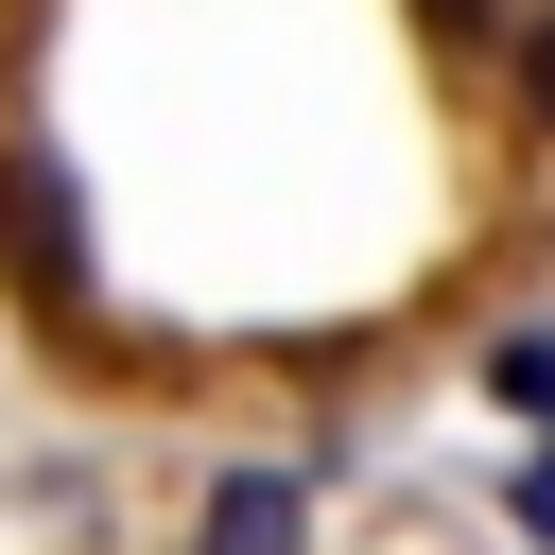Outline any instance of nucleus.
I'll use <instances>...</instances> for the list:
<instances>
[{
	"label": "nucleus",
	"mask_w": 555,
	"mask_h": 555,
	"mask_svg": "<svg viewBox=\"0 0 555 555\" xmlns=\"http://www.w3.org/2000/svg\"><path fill=\"white\" fill-rule=\"evenodd\" d=\"M0 278H17V312L87 330V208H69V156L35 121H0Z\"/></svg>",
	"instance_id": "f257e3e1"
},
{
	"label": "nucleus",
	"mask_w": 555,
	"mask_h": 555,
	"mask_svg": "<svg viewBox=\"0 0 555 555\" xmlns=\"http://www.w3.org/2000/svg\"><path fill=\"white\" fill-rule=\"evenodd\" d=\"M191 555H312V486L243 451V468L208 486V520H191Z\"/></svg>",
	"instance_id": "f03ea898"
},
{
	"label": "nucleus",
	"mask_w": 555,
	"mask_h": 555,
	"mask_svg": "<svg viewBox=\"0 0 555 555\" xmlns=\"http://www.w3.org/2000/svg\"><path fill=\"white\" fill-rule=\"evenodd\" d=\"M503 121L555 139V0H520V35H503Z\"/></svg>",
	"instance_id": "7ed1b4c3"
},
{
	"label": "nucleus",
	"mask_w": 555,
	"mask_h": 555,
	"mask_svg": "<svg viewBox=\"0 0 555 555\" xmlns=\"http://www.w3.org/2000/svg\"><path fill=\"white\" fill-rule=\"evenodd\" d=\"M416 35H434V52H451V69H486V52H503V35H520V0H416Z\"/></svg>",
	"instance_id": "20e7f679"
}]
</instances>
